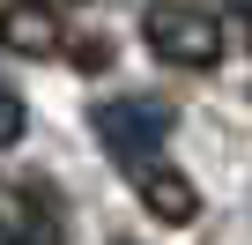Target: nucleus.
Here are the masks:
<instances>
[{"mask_svg": "<svg viewBox=\"0 0 252 245\" xmlns=\"http://www.w3.org/2000/svg\"><path fill=\"white\" fill-rule=\"evenodd\" d=\"M23 127H30L23 97H15V89H0V149H15V141H23Z\"/></svg>", "mask_w": 252, "mask_h": 245, "instance_id": "obj_5", "label": "nucleus"}, {"mask_svg": "<svg viewBox=\"0 0 252 245\" xmlns=\"http://www.w3.org/2000/svg\"><path fill=\"white\" fill-rule=\"evenodd\" d=\"M67 60H74L82 74H104V67H111V37H82V45H67Z\"/></svg>", "mask_w": 252, "mask_h": 245, "instance_id": "obj_6", "label": "nucleus"}, {"mask_svg": "<svg viewBox=\"0 0 252 245\" xmlns=\"http://www.w3.org/2000/svg\"><path fill=\"white\" fill-rule=\"evenodd\" d=\"M141 37L171 67H215L222 60V23L208 8H193V0H156V8L141 15Z\"/></svg>", "mask_w": 252, "mask_h": 245, "instance_id": "obj_1", "label": "nucleus"}, {"mask_svg": "<svg viewBox=\"0 0 252 245\" xmlns=\"http://www.w3.org/2000/svg\"><path fill=\"white\" fill-rule=\"evenodd\" d=\"M0 245H23V238H15V230H8V223H0Z\"/></svg>", "mask_w": 252, "mask_h": 245, "instance_id": "obj_8", "label": "nucleus"}, {"mask_svg": "<svg viewBox=\"0 0 252 245\" xmlns=\"http://www.w3.org/2000/svg\"><path fill=\"white\" fill-rule=\"evenodd\" d=\"M171 127H178V111L163 104V97H111V104H96V141L134 171V164H149L163 141H171Z\"/></svg>", "mask_w": 252, "mask_h": 245, "instance_id": "obj_2", "label": "nucleus"}, {"mask_svg": "<svg viewBox=\"0 0 252 245\" xmlns=\"http://www.w3.org/2000/svg\"><path fill=\"white\" fill-rule=\"evenodd\" d=\"M134 193H141V208H149L156 223H193V215H200V193H193V178H186V171H171L163 156L134 164Z\"/></svg>", "mask_w": 252, "mask_h": 245, "instance_id": "obj_4", "label": "nucleus"}, {"mask_svg": "<svg viewBox=\"0 0 252 245\" xmlns=\"http://www.w3.org/2000/svg\"><path fill=\"white\" fill-rule=\"evenodd\" d=\"M45 8H52V15H60V8H89V0H45Z\"/></svg>", "mask_w": 252, "mask_h": 245, "instance_id": "obj_7", "label": "nucleus"}, {"mask_svg": "<svg viewBox=\"0 0 252 245\" xmlns=\"http://www.w3.org/2000/svg\"><path fill=\"white\" fill-rule=\"evenodd\" d=\"M0 52H15V60H52V52H67L60 15L45 8V0H8V8H0Z\"/></svg>", "mask_w": 252, "mask_h": 245, "instance_id": "obj_3", "label": "nucleus"}]
</instances>
